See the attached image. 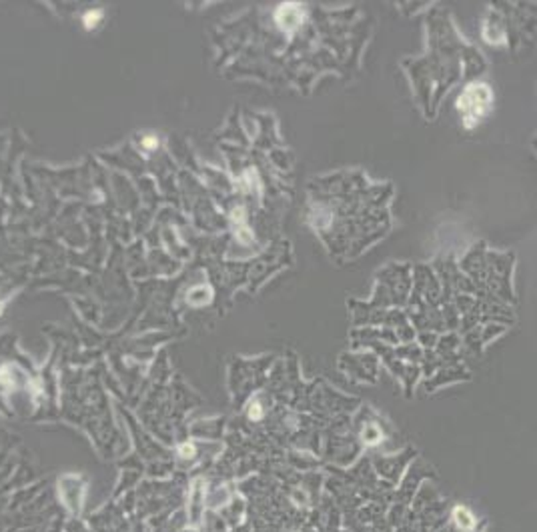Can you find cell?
<instances>
[{
    "mask_svg": "<svg viewBox=\"0 0 537 532\" xmlns=\"http://www.w3.org/2000/svg\"><path fill=\"white\" fill-rule=\"evenodd\" d=\"M145 147H147L149 150H153V148L157 147V141H155V139H145Z\"/></svg>",
    "mask_w": 537,
    "mask_h": 532,
    "instance_id": "4",
    "label": "cell"
},
{
    "mask_svg": "<svg viewBox=\"0 0 537 532\" xmlns=\"http://www.w3.org/2000/svg\"><path fill=\"white\" fill-rule=\"evenodd\" d=\"M101 11H88L87 14H85V27L90 30V28H95L98 22H101Z\"/></svg>",
    "mask_w": 537,
    "mask_h": 532,
    "instance_id": "3",
    "label": "cell"
},
{
    "mask_svg": "<svg viewBox=\"0 0 537 532\" xmlns=\"http://www.w3.org/2000/svg\"><path fill=\"white\" fill-rule=\"evenodd\" d=\"M457 112L467 131L479 126L483 120L489 117L491 109H494V90H491L486 82H472L467 85L457 98Z\"/></svg>",
    "mask_w": 537,
    "mask_h": 532,
    "instance_id": "1",
    "label": "cell"
},
{
    "mask_svg": "<svg viewBox=\"0 0 537 532\" xmlns=\"http://www.w3.org/2000/svg\"><path fill=\"white\" fill-rule=\"evenodd\" d=\"M277 25L281 27L285 33H293L301 25H303V9L297 3H287L277 9Z\"/></svg>",
    "mask_w": 537,
    "mask_h": 532,
    "instance_id": "2",
    "label": "cell"
}]
</instances>
